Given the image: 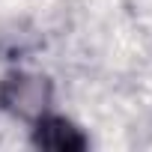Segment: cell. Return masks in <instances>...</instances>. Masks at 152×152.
<instances>
[{
    "instance_id": "1",
    "label": "cell",
    "mask_w": 152,
    "mask_h": 152,
    "mask_svg": "<svg viewBox=\"0 0 152 152\" xmlns=\"http://www.w3.org/2000/svg\"><path fill=\"white\" fill-rule=\"evenodd\" d=\"M51 102H54V87L48 75L30 69H12L0 81V107L21 122L33 125L36 119L51 113Z\"/></svg>"
},
{
    "instance_id": "2",
    "label": "cell",
    "mask_w": 152,
    "mask_h": 152,
    "mask_svg": "<svg viewBox=\"0 0 152 152\" xmlns=\"http://www.w3.org/2000/svg\"><path fill=\"white\" fill-rule=\"evenodd\" d=\"M33 143L42 149H54V152L87 149V137L81 134V128L57 113H45L42 119L33 122Z\"/></svg>"
}]
</instances>
